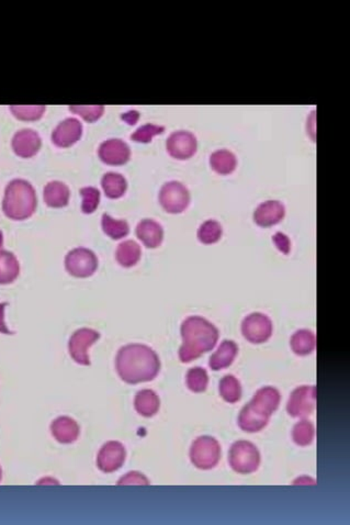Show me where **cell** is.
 <instances>
[{
  "label": "cell",
  "mask_w": 350,
  "mask_h": 525,
  "mask_svg": "<svg viewBox=\"0 0 350 525\" xmlns=\"http://www.w3.org/2000/svg\"><path fill=\"white\" fill-rule=\"evenodd\" d=\"M161 366L157 353L144 344H128L122 346L116 354V372L128 385L152 382L161 372Z\"/></svg>",
  "instance_id": "cell-1"
},
{
  "label": "cell",
  "mask_w": 350,
  "mask_h": 525,
  "mask_svg": "<svg viewBox=\"0 0 350 525\" xmlns=\"http://www.w3.org/2000/svg\"><path fill=\"white\" fill-rule=\"evenodd\" d=\"M183 344L180 346L179 360L181 362H193L217 346L219 332L213 323L199 316L188 317L180 328Z\"/></svg>",
  "instance_id": "cell-2"
},
{
  "label": "cell",
  "mask_w": 350,
  "mask_h": 525,
  "mask_svg": "<svg viewBox=\"0 0 350 525\" xmlns=\"http://www.w3.org/2000/svg\"><path fill=\"white\" fill-rule=\"evenodd\" d=\"M37 207V193L28 180L13 179L8 184L3 200L6 217L13 221H23L35 215Z\"/></svg>",
  "instance_id": "cell-3"
},
{
  "label": "cell",
  "mask_w": 350,
  "mask_h": 525,
  "mask_svg": "<svg viewBox=\"0 0 350 525\" xmlns=\"http://www.w3.org/2000/svg\"><path fill=\"white\" fill-rule=\"evenodd\" d=\"M229 466L237 473H255L260 465V453L252 442H235L229 453Z\"/></svg>",
  "instance_id": "cell-4"
},
{
  "label": "cell",
  "mask_w": 350,
  "mask_h": 525,
  "mask_svg": "<svg viewBox=\"0 0 350 525\" xmlns=\"http://www.w3.org/2000/svg\"><path fill=\"white\" fill-rule=\"evenodd\" d=\"M221 459V445L209 435L198 437L190 449V459L197 468L209 471L217 466Z\"/></svg>",
  "instance_id": "cell-5"
},
{
  "label": "cell",
  "mask_w": 350,
  "mask_h": 525,
  "mask_svg": "<svg viewBox=\"0 0 350 525\" xmlns=\"http://www.w3.org/2000/svg\"><path fill=\"white\" fill-rule=\"evenodd\" d=\"M65 269L71 276L76 278H88L98 269V257L92 249L76 247L65 256Z\"/></svg>",
  "instance_id": "cell-6"
},
{
  "label": "cell",
  "mask_w": 350,
  "mask_h": 525,
  "mask_svg": "<svg viewBox=\"0 0 350 525\" xmlns=\"http://www.w3.org/2000/svg\"><path fill=\"white\" fill-rule=\"evenodd\" d=\"M158 200L167 213L179 215L189 207L191 197L189 190L183 183L171 180L162 186Z\"/></svg>",
  "instance_id": "cell-7"
},
{
  "label": "cell",
  "mask_w": 350,
  "mask_h": 525,
  "mask_svg": "<svg viewBox=\"0 0 350 525\" xmlns=\"http://www.w3.org/2000/svg\"><path fill=\"white\" fill-rule=\"evenodd\" d=\"M100 338V333L92 329L83 328L75 331L69 338L68 352L71 358L79 365L89 366L88 350Z\"/></svg>",
  "instance_id": "cell-8"
},
{
  "label": "cell",
  "mask_w": 350,
  "mask_h": 525,
  "mask_svg": "<svg viewBox=\"0 0 350 525\" xmlns=\"http://www.w3.org/2000/svg\"><path fill=\"white\" fill-rule=\"evenodd\" d=\"M272 321L262 312L248 314L242 322V334L252 344H262L272 338Z\"/></svg>",
  "instance_id": "cell-9"
},
{
  "label": "cell",
  "mask_w": 350,
  "mask_h": 525,
  "mask_svg": "<svg viewBox=\"0 0 350 525\" xmlns=\"http://www.w3.org/2000/svg\"><path fill=\"white\" fill-rule=\"evenodd\" d=\"M318 389L315 386H300L289 398L286 411L294 418H306L313 413L316 407Z\"/></svg>",
  "instance_id": "cell-10"
},
{
  "label": "cell",
  "mask_w": 350,
  "mask_h": 525,
  "mask_svg": "<svg viewBox=\"0 0 350 525\" xmlns=\"http://www.w3.org/2000/svg\"><path fill=\"white\" fill-rule=\"evenodd\" d=\"M167 153L178 160L193 158L198 151V140L189 131H175L166 141Z\"/></svg>",
  "instance_id": "cell-11"
},
{
  "label": "cell",
  "mask_w": 350,
  "mask_h": 525,
  "mask_svg": "<svg viewBox=\"0 0 350 525\" xmlns=\"http://www.w3.org/2000/svg\"><path fill=\"white\" fill-rule=\"evenodd\" d=\"M126 459V447L118 441H109L99 451L97 466L102 473H111L123 466Z\"/></svg>",
  "instance_id": "cell-12"
},
{
  "label": "cell",
  "mask_w": 350,
  "mask_h": 525,
  "mask_svg": "<svg viewBox=\"0 0 350 525\" xmlns=\"http://www.w3.org/2000/svg\"><path fill=\"white\" fill-rule=\"evenodd\" d=\"M98 156L106 165H126L131 160V148L121 138H109L99 146Z\"/></svg>",
  "instance_id": "cell-13"
},
{
  "label": "cell",
  "mask_w": 350,
  "mask_h": 525,
  "mask_svg": "<svg viewBox=\"0 0 350 525\" xmlns=\"http://www.w3.org/2000/svg\"><path fill=\"white\" fill-rule=\"evenodd\" d=\"M83 136V124L78 119L67 118L59 122L53 130V144L57 148H67L75 146Z\"/></svg>",
  "instance_id": "cell-14"
},
{
  "label": "cell",
  "mask_w": 350,
  "mask_h": 525,
  "mask_svg": "<svg viewBox=\"0 0 350 525\" xmlns=\"http://www.w3.org/2000/svg\"><path fill=\"white\" fill-rule=\"evenodd\" d=\"M11 146L16 155L21 158H31L39 153L42 140L37 131L23 129L13 136Z\"/></svg>",
  "instance_id": "cell-15"
},
{
  "label": "cell",
  "mask_w": 350,
  "mask_h": 525,
  "mask_svg": "<svg viewBox=\"0 0 350 525\" xmlns=\"http://www.w3.org/2000/svg\"><path fill=\"white\" fill-rule=\"evenodd\" d=\"M286 217V207L279 200H267L255 209L254 222L258 227L270 228L278 225Z\"/></svg>",
  "instance_id": "cell-16"
},
{
  "label": "cell",
  "mask_w": 350,
  "mask_h": 525,
  "mask_svg": "<svg viewBox=\"0 0 350 525\" xmlns=\"http://www.w3.org/2000/svg\"><path fill=\"white\" fill-rule=\"evenodd\" d=\"M269 415L264 412L260 411L258 408L255 407L252 402H248L241 412H239V427L243 431L248 433H256L262 431L267 427L269 422Z\"/></svg>",
  "instance_id": "cell-17"
},
{
  "label": "cell",
  "mask_w": 350,
  "mask_h": 525,
  "mask_svg": "<svg viewBox=\"0 0 350 525\" xmlns=\"http://www.w3.org/2000/svg\"><path fill=\"white\" fill-rule=\"evenodd\" d=\"M136 237L147 249H157L164 241V229L161 223L153 219H143L138 222Z\"/></svg>",
  "instance_id": "cell-18"
},
{
  "label": "cell",
  "mask_w": 350,
  "mask_h": 525,
  "mask_svg": "<svg viewBox=\"0 0 350 525\" xmlns=\"http://www.w3.org/2000/svg\"><path fill=\"white\" fill-rule=\"evenodd\" d=\"M51 433L57 442L72 444L80 434L79 424L69 417H59L51 423Z\"/></svg>",
  "instance_id": "cell-19"
},
{
  "label": "cell",
  "mask_w": 350,
  "mask_h": 525,
  "mask_svg": "<svg viewBox=\"0 0 350 525\" xmlns=\"http://www.w3.org/2000/svg\"><path fill=\"white\" fill-rule=\"evenodd\" d=\"M69 198H71V190L68 186L59 180L49 182L43 190V199H44L45 205L49 208L61 209V208L66 207L69 203Z\"/></svg>",
  "instance_id": "cell-20"
},
{
  "label": "cell",
  "mask_w": 350,
  "mask_h": 525,
  "mask_svg": "<svg viewBox=\"0 0 350 525\" xmlns=\"http://www.w3.org/2000/svg\"><path fill=\"white\" fill-rule=\"evenodd\" d=\"M239 354V346L236 343L232 340H224L219 344L217 350L213 353L209 360V366L211 370L217 372V370H225L232 365L235 358Z\"/></svg>",
  "instance_id": "cell-21"
},
{
  "label": "cell",
  "mask_w": 350,
  "mask_h": 525,
  "mask_svg": "<svg viewBox=\"0 0 350 525\" xmlns=\"http://www.w3.org/2000/svg\"><path fill=\"white\" fill-rule=\"evenodd\" d=\"M280 401H282L280 391L272 386H266V387L260 388L255 394L251 402L255 407L258 408L260 411L270 417L278 409Z\"/></svg>",
  "instance_id": "cell-22"
},
{
  "label": "cell",
  "mask_w": 350,
  "mask_h": 525,
  "mask_svg": "<svg viewBox=\"0 0 350 525\" xmlns=\"http://www.w3.org/2000/svg\"><path fill=\"white\" fill-rule=\"evenodd\" d=\"M209 162L213 172L217 175H231L237 167L236 155L227 148L215 151L210 156Z\"/></svg>",
  "instance_id": "cell-23"
},
{
  "label": "cell",
  "mask_w": 350,
  "mask_h": 525,
  "mask_svg": "<svg viewBox=\"0 0 350 525\" xmlns=\"http://www.w3.org/2000/svg\"><path fill=\"white\" fill-rule=\"evenodd\" d=\"M134 408L138 415H141L142 417L152 418L159 411L161 399L153 390H141L136 394L134 398Z\"/></svg>",
  "instance_id": "cell-24"
},
{
  "label": "cell",
  "mask_w": 350,
  "mask_h": 525,
  "mask_svg": "<svg viewBox=\"0 0 350 525\" xmlns=\"http://www.w3.org/2000/svg\"><path fill=\"white\" fill-rule=\"evenodd\" d=\"M142 257L141 247L135 241L128 240L116 247V259L124 269H131L138 264Z\"/></svg>",
  "instance_id": "cell-25"
},
{
  "label": "cell",
  "mask_w": 350,
  "mask_h": 525,
  "mask_svg": "<svg viewBox=\"0 0 350 525\" xmlns=\"http://www.w3.org/2000/svg\"><path fill=\"white\" fill-rule=\"evenodd\" d=\"M20 263L13 253L0 251V285L13 284L19 277Z\"/></svg>",
  "instance_id": "cell-26"
},
{
  "label": "cell",
  "mask_w": 350,
  "mask_h": 525,
  "mask_svg": "<svg viewBox=\"0 0 350 525\" xmlns=\"http://www.w3.org/2000/svg\"><path fill=\"white\" fill-rule=\"evenodd\" d=\"M290 346L296 355H310L316 348L315 334L311 330H306V329L296 331L290 338Z\"/></svg>",
  "instance_id": "cell-27"
},
{
  "label": "cell",
  "mask_w": 350,
  "mask_h": 525,
  "mask_svg": "<svg viewBox=\"0 0 350 525\" xmlns=\"http://www.w3.org/2000/svg\"><path fill=\"white\" fill-rule=\"evenodd\" d=\"M102 187L109 199H120L126 195L128 182L121 174L109 172L102 177Z\"/></svg>",
  "instance_id": "cell-28"
},
{
  "label": "cell",
  "mask_w": 350,
  "mask_h": 525,
  "mask_svg": "<svg viewBox=\"0 0 350 525\" xmlns=\"http://www.w3.org/2000/svg\"><path fill=\"white\" fill-rule=\"evenodd\" d=\"M223 228L217 220L209 219L200 225L197 237L200 243L205 245H213L222 239Z\"/></svg>",
  "instance_id": "cell-29"
},
{
  "label": "cell",
  "mask_w": 350,
  "mask_h": 525,
  "mask_svg": "<svg viewBox=\"0 0 350 525\" xmlns=\"http://www.w3.org/2000/svg\"><path fill=\"white\" fill-rule=\"evenodd\" d=\"M102 227L104 235L112 240H122L130 233V225L126 220H118L104 213L102 219Z\"/></svg>",
  "instance_id": "cell-30"
},
{
  "label": "cell",
  "mask_w": 350,
  "mask_h": 525,
  "mask_svg": "<svg viewBox=\"0 0 350 525\" xmlns=\"http://www.w3.org/2000/svg\"><path fill=\"white\" fill-rule=\"evenodd\" d=\"M219 395L229 403H235L242 398V385L235 376L227 375L219 380Z\"/></svg>",
  "instance_id": "cell-31"
},
{
  "label": "cell",
  "mask_w": 350,
  "mask_h": 525,
  "mask_svg": "<svg viewBox=\"0 0 350 525\" xmlns=\"http://www.w3.org/2000/svg\"><path fill=\"white\" fill-rule=\"evenodd\" d=\"M315 437V427L308 420H301L292 430V439L298 447H308Z\"/></svg>",
  "instance_id": "cell-32"
},
{
  "label": "cell",
  "mask_w": 350,
  "mask_h": 525,
  "mask_svg": "<svg viewBox=\"0 0 350 525\" xmlns=\"http://www.w3.org/2000/svg\"><path fill=\"white\" fill-rule=\"evenodd\" d=\"M186 384L189 390L195 394H201L207 390L209 385V375L203 367L190 368L186 375Z\"/></svg>",
  "instance_id": "cell-33"
},
{
  "label": "cell",
  "mask_w": 350,
  "mask_h": 525,
  "mask_svg": "<svg viewBox=\"0 0 350 525\" xmlns=\"http://www.w3.org/2000/svg\"><path fill=\"white\" fill-rule=\"evenodd\" d=\"M165 132V126H158V124H146L140 126L138 130L134 131L131 134V140L136 143L147 144L151 143L155 136L163 134Z\"/></svg>",
  "instance_id": "cell-34"
},
{
  "label": "cell",
  "mask_w": 350,
  "mask_h": 525,
  "mask_svg": "<svg viewBox=\"0 0 350 525\" xmlns=\"http://www.w3.org/2000/svg\"><path fill=\"white\" fill-rule=\"evenodd\" d=\"M79 193L83 198L82 211L85 215H92L100 203V191L96 187H84Z\"/></svg>",
  "instance_id": "cell-35"
},
{
  "label": "cell",
  "mask_w": 350,
  "mask_h": 525,
  "mask_svg": "<svg viewBox=\"0 0 350 525\" xmlns=\"http://www.w3.org/2000/svg\"><path fill=\"white\" fill-rule=\"evenodd\" d=\"M11 114L23 121H37L42 118L45 114V106H11Z\"/></svg>",
  "instance_id": "cell-36"
},
{
  "label": "cell",
  "mask_w": 350,
  "mask_h": 525,
  "mask_svg": "<svg viewBox=\"0 0 350 525\" xmlns=\"http://www.w3.org/2000/svg\"><path fill=\"white\" fill-rule=\"evenodd\" d=\"M69 110L77 116L82 117L85 121L92 124L102 118L104 114V106H73L69 107Z\"/></svg>",
  "instance_id": "cell-37"
},
{
  "label": "cell",
  "mask_w": 350,
  "mask_h": 525,
  "mask_svg": "<svg viewBox=\"0 0 350 525\" xmlns=\"http://www.w3.org/2000/svg\"><path fill=\"white\" fill-rule=\"evenodd\" d=\"M150 480L147 477L144 476L143 473H138V471H130L126 473V476L121 477L120 480L118 481L119 486L122 485H141V486H148L150 485Z\"/></svg>",
  "instance_id": "cell-38"
},
{
  "label": "cell",
  "mask_w": 350,
  "mask_h": 525,
  "mask_svg": "<svg viewBox=\"0 0 350 525\" xmlns=\"http://www.w3.org/2000/svg\"><path fill=\"white\" fill-rule=\"evenodd\" d=\"M272 242H274V247L280 253L284 255L290 254L291 241L289 239L288 235H284L282 232H277L276 235L272 237Z\"/></svg>",
  "instance_id": "cell-39"
},
{
  "label": "cell",
  "mask_w": 350,
  "mask_h": 525,
  "mask_svg": "<svg viewBox=\"0 0 350 525\" xmlns=\"http://www.w3.org/2000/svg\"><path fill=\"white\" fill-rule=\"evenodd\" d=\"M7 306V302H0V333L7 334V336H11V334H13V332L8 329L7 324L5 322V310Z\"/></svg>",
  "instance_id": "cell-40"
},
{
  "label": "cell",
  "mask_w": 350,
  "mask_h": 525,
  "mask_svg": "<svg viewBox=\"0 0 350 525\" xmlns=\"http://www.w3.org/2000/svg\"><path fill=\"white\" fill-rule=\"evenodd\" d=\"M121 119L128 126H134V124H138V119H140V112L136 110L128 111L126 114H122Z\"/></svg>",
  "instance_id": "cell-41"
},
{
  "label": "cell",
  "mask_w": 350,
  "mask_h": 525,
  "mask_svg": "<svg viewBox=\"0 0 350 525\" xmlns=\"http://www.w3.org/2000/svg\"><path fill=\"white\" fill-rule=\"evenodd\" d=\"M4 247V235L3 232L0 231V251H1V249H3Z\"/></svg>",
  "instance_id": "cell-42"
},
{
  "label": "cell",
  "mask_w": 350,
  "mask_h": 525,
  "mask_svg": "<svg viewBox=\"0 0 350 525\" xmlns=\"http://www.w3.org/2000/svg\"><path fill=\"white\" fill-rule=\"evenodd\" d=\"M1 479H3V468L0 466V481H1Z\"/></svg>",
  "instance_id": "cell-43"
}]
</instances>
